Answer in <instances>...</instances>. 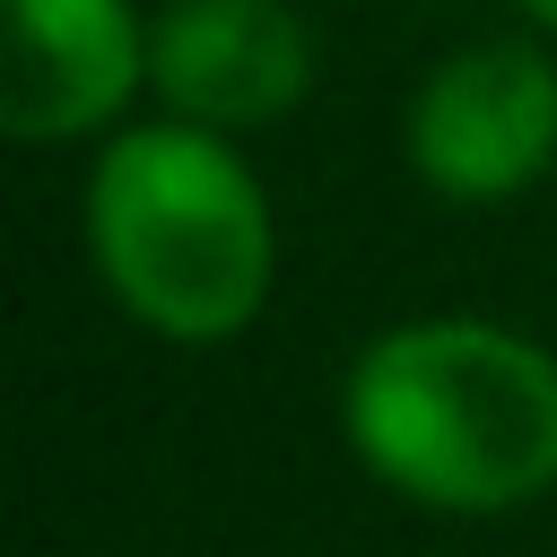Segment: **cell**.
I'll use <instances>...</instances> for the list:
<instances>
[{"label": "cell", "mask_w": 557, "mask_h": 557, "mask_svg": "<svg viewBox=\"0 0 557 557\" xmlns=\"http://www.w3.org/2000/svg\"><path fill=\"white\" fill-rule=\"evenodd\" d=\"M148 52L122 0H9L0 122L17 139H78L122 113Z\"/></svg>", "instance_id": "cell-5"}, {"label": "cell", "mask_w": 557, "mask_h": 557, "mask_svg": "<svg viewBox=\"0 0 557 557\" xmlns=\"http://www.w3.org/2000/svg\"><path fill=\"white\" fill-rule=\"evenodd\" d=\"M357 461L444 513H505L557 487V357L496 322L383 331L339 392Z\"/></svg>", "instance_id": "cell-1"}, {"label": "cell", "mask_w": 557, "mask_h": 557, "mask_svg": "<svg viewBox=\"0 0 557 557\" xmlns=\"http://www.w3.org/2000/svg\"><path fill=\"white\" fill-rule=\"evenodd\" d=\"M522 9H531V17H540V26H557V0H522Z\"/></svg>", "instance_id": "cell-6"}, {"label": "cell", "mask_w": 557, "mask_h": 557, "mask_svg": "<svg viewBox=\"0 0 557 557\" xmlns=\"http://www.w3.org/2000/svg\"><path fill=\"white\" fill-rule=\"evenodd\" d=\"M104 287L165 339H226L270 296V200L200 122L122 131L87 191Z\"/></svg>", "instance_id": "cell-2"}, {"label": "cell", "mask_w": 557, "mask_h": 557, "mask_svg": "<svg viewBox=\"0 0 557 557\" xmlns=\"http://www.w3.org/2000/svg\"><path fill=\"white\" fill-rule=\"evenodd\" d=\"M148 78L183 122L252 131L305 96L313 44L278 0H174L148 35Z\"/></svg>", "instance_id": "cell-4"}, {"label": "cell", "mask_w": 557, "mask_h": 557, "mask_svg": "<svg viewBox=\"0 0 557 557\" xmlns=\"http://www.w3.org/2000/svg\"><path fill=\"white\" fill-rule=\"evenodd\" d=\"M557 157V70L531 44H470L409 96V165L444 200H513Z\"/></svg>", "instance_id": "cell-3"}]
</instances>
